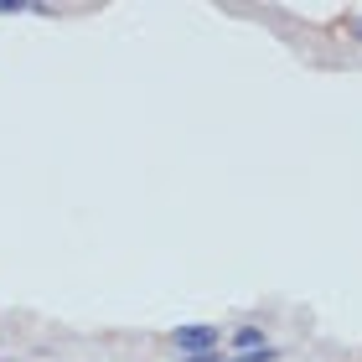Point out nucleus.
I'll return each mask as SVG.
<instances>
[{"mask_svg":"<svg viewBox=\"0 0 362 362\" xmlns=\"http://www.w3.org/2000/svg\"><path fill=\"white\" fill-rule=\"evenodd\" d=\"M181 362H223V352H197V357H181Z\"/></svg>","mask_w":362,"mask_h":362,"instance_id":"obj_6","label":"nucleus"},{"mask_svg":"<svg viewBox=\"0 0 362 362\" xmlns=\"http://www.w3.org/2000/svg\"><path fill=\"white\" fill-rule=\"evenodd\" d=\"M31 0H0V16H26Z\"/></svg>","mask_w":362,"mask_h":362,"instance_id":"obj_5","label":"nucleus"},{"mask_svg":"<svg viewBox=\"0 0 362 362\" xmlns=\"http://www.w3.org/2000/svg\"><path fill=\"white\" fill-rule=\"evenodd\" d=\"M337 26H341V37H347L352 47H362V11H341Z\"/></svg>","mask_w":362,"mask_h":362,"instance_id":"obj_3","label":"nucleus"},{"mask_svg":"<svg viewBox=\"0 0 362 362\" xmlns=\"http://www.w3.org/2000/svg\"><path fill=\"white\" fill-rule=\"evenodd\" d=\"M233 362H279V347L269 341V347H259V352H243V357H233Z\"/></svg>","mask_w":362,"mask_h":362,"instance_id":"obj_4","label":"nucleus"},{"mask_svg":"<svg viewBox=\"0 0 362 362\" xmlns=\"http://www.w3.org/2000/svg\"><path fill=\"white\" fill-rule=\"evenodd\" d=\"M223 362H233V357H223Z\"/></svg>","mask_w":362,"mask_h":362,"instance_id":"obj_7","label":"nucleus"},{"mask_svg":"<svg viewBox=\"0 0 362 362\" xmlns=\"http://www.w3.org/2000/svg\"><path fill=\"white\" fill-rule=\"evenodd\" d=\"M171 347L181 357H197V352H223V326H212V321H192V326H176V332L166 337Z\"/></svg>","mask_w":362,"mask_h":362,"instance_id":"obj_1","label":"nucleus"},{"mask_svg":"<svg viewBox=\"0 0 362 362\" xmlns=\"http://www.w3.org/2000/svg\"><path fill=\"white\" fill-rule=\"evenodd\" d=\"M259 347H269V326L243 321V326L228 332V357H243V352H259Z\"/></svg>","mask_w":362,"mask_h":362,"instance_id":"obj_2","label":"nucleus"}]
</instances>
